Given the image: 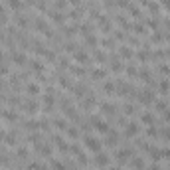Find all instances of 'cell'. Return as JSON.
<instances>
[{"label":"cell","mask_w":170,"mask_h":170,"mask_svg":"<svg viewBox=\"0 0 170 170\" xmlns=\"http://www.w3.org/2000/svg\"><path fill=\"white\" fill-rule=\"evenodd\" d=\"M150 170H160V166H158V164L154 162V164H152V166H150Z\"/></svg>","instance_id":"cell-20"},{"label":"cell","mask_w":170,"mask_h":170,"mask_svg":"<svg viewBox=\"0 0 170 170\" xmlns=\"http://www.w3.org/2000/svg\"><path fill=\"white\" fill-rule=\"evenodd\" d=\"M142 123H145V125H152V123H154V117H152V113H142Z\"/></svg>","instance_id":"cell-6"},{"label":"cell","mask_w":170,"mask_h":170,"mask_svg":"<svg viewBox=\"0 0 170 170\" xmlns=\"http://www.w3.org/2000/svg\"><path fill=\"white\" fill-rule=\"evenodd\" d=\"M164 119H166L168 123H170V111H164Z\"/></svg>","instance_id":"cell-19"},{"label":"cell","mask_w":170,"mask_h":170,"mask_svg":"<svg viewBox=\"0 0 170 170\" xmlns=\"http://www.w3.org/2000/svg\"><path fill=\"white\" fill-rule=\"evenodd\" d=\"M85 146H87L89 150H93V152H99L101 150V141L93 139V136H85Z\"/></svg>","instance_id":"cell-1"},{"label":"cell","mask_w":170,"mask_h":170,"mask_svg":"<svg viewBox=\"0 0 170 170\" xmlns=\"http://www.w3.org/2000/svg\"><path fill=\"white\" fill-rule=\"evenodd\" d=\"M42 170H44V168H42Z\"/></svg>","instance_id":"cell-23"},{"label":"cell","mask_w":170,"mask_h":170,"mask_svg":"<svg viewBox=\"0 0 170 170\" xmlns=\"http://www.w3.org/2000/svg\"><path fill=\"white\" fill-rule=\"evenodd\" d=\"M127 135H129V136H136V135H139V125H136V123H129V125H127Z\"/></svg>","instance_id":"cell-4"},{"label":"cell","mask_w":170,"mask_h":170,"mask_svg":"<svg viewBox=\"0 0 170 170\" xmlns=\"http://www.w3.org/2000/svg\"><path fill=\"white\" fill-rule=\"evenodd\" d=\"M131 164H132L135 170H142V168H145V160H142V158H131Z\"/></svg>","instance_id":"cell-5"},{"label":"cell","mask_w":170,"mask_h":170,"mask_svg":"<svg viewBox=\"0 0 170 170\" xmlns=\"http://www.w3.org/2000/svg\"><path fill=\"white\" fill-rule=\"evenodd\" d=\"M0 139H2V131H0Z\"/></svg>","instance_id":"cell-22"},{"label":"cell","mask_w":170,"mask_h":170,"mask_svg":"<svg viewBox=\"0 0 170 170\" xmlns=\"http://www.w3.org/2000/svg\"><path fill=\"white\" fill-rule=\"evenodd\" d=\"M93 125H95V129H97L99 132H103V135L109 132V125L105 123V121H93Z\"/></svg>","instance_id":"cell-3"},{"label":"cell","mask_w":170,"mask_h":170,"mask_svg":"<svg viewBox=\"0 0 170 170\" xmlns=\"http://www.w3.org/2000/svg\"><path fill=\"white\" fill-rule=\"evenodd\" d=\"M40 152H42V154H44V156H50V146L42 145V146H40Z\"/></svg>","instance_id":"cell-11"},{"label":"cell","mask_w":170,"mask_h":170,"mask_svg":"<svg viewBox=\"0 0 170 170\" xmlns=\"http://www.w3.org/2000/svg\"><path fill=\"white\" fill-rule=\"evenodd\" d=\"M162 136L170 141V127H166V129H162Z\"/></svg>","instance_id":"cell-15"},{"label":"cell","mask_w":170,"mask_h":170,"mask_svg":"<svg viewBox=\"0 0 170 170\" xmlns=\"http://www.w3.org/2000/svg\"><path fill=\"white\" fill-rule=\"evenodd\" d=\"M109 170H121V168H109Z\"/></svg>","instance_id":"cell-21"},{"label":"cell","mask_w":170,"mask_h":170,"mask_svg":"<svg viewBox=\"0 0 170 170\" xmlns=\"http://www.w3.org/2000/svg\"><path fill=\"white\" fill-rule=\"evenodd\" d=\"M38 91H40V87H36L34 83H30V87H28V93H32V95H36V93H38Z\"/></svg>","instance_id":"cell-12"},{"label":"cell","mask_w":170,"mask_h":170,"mask_svg":"<svg viewBox=\"0 0 170 170\" xmlns=\"http://www.w3.org/2000/svg\"><path fill=\"white\" fill-rule=\"evenodd\" d=\"M160 91H162V93L168 91V81H162V83H160Z\"/></svg>","instance_id":"cell-16"},{"label":"cell","mask_w":170,"mask_h":170,"mask_svg":"<svg viewBox=\"0 0 170 170\" xmlns=\"http://www.w3.org/2000/svg\"><path fill=\"white\" fill-rule=\"evenodd\" d=\"M14 61H16V63H24V61H26V56H24V54H22V56H20V54H14Z\"/></svg>","instance_id":"cell-10"},{"label":"cell","mask_w":170,"mask_h":170,"mask_svg":"<svg viewBox=\"0 0 170 170\" xmlns=\"http://www.w3.org/2000/svg\"><path fill=\"white\" fill-rule=\"evenodd\" d=\"M131 154H132L131 150H119L117 152V158H119V160H125V158H129Z\"/></svg>","instance_id":"cell-7"},{"label":"cell","mask_w":170,"mask_h":170,"mask_svg":"<svg viewBox=\"0 0 170 170\" xmlns=\"http://www.w3.org/2000/svg\"><path fill=\"white\" fill-rule=\"evenodd\" d=\"M18 154H20V156H28V150H22V148H20V150H18Z\"/></svg>","instance_id":"cell-18"},{"label":"cell","mask_w":170,"mask_h":170,"mask_svg":"<svg viewBox=\"0 0 170 170\" xmlns=\"http://www.w3.org/2000/svg\"><path fill=\"white\" fill-rule=\"evenodd\" d=\"M146 136H150V139L156 136V129H154V127H148V129H146Z\"/></svg>","instance_id":"cell-9"},{"label":"cell","mask_w":170,"mask_h":170,"mask_svg":"<svg viewBox=\"0 0 170 170\" xmlns=\"http://www.w3.org/2000/svg\"><path fill=\"white\" fill-rule=\"evenodd\" d=\"M65 132H67V136H71V139H77V129L75 127H67Z\"/></svg>","instance_id":"cell-8"},{"label":"cell","mask_w":170,"mask_h":170,"mask_svg":"<svg viewBox=\"0 0 170 170\" xmlns=\"http://www.w3.org/2000/svg\"><path fill=\"white\" fill-rule=\"evenodd\" d=\"M107 145H117V135H115V132L107 139Z\"/></svg>","instance_id":"cell-14"},{"label":"cell","mask_w":170,"mask_h":170,"mask_svg":"<svg viewBox=\"0 0 170 170\" xmlns=\"http://www.w3.org/2000/svg\"><path fill=\"white\" fill-rule=\"evenodd\" d=\"M75 57H77V60H79V61H83V60H87V56H83V51H77V56H75Z\"/></svg>","instance_id":"cell-17"},{"label":"cell","mask_w":170,"mask_h":170,"mask_svg":"<svg viewBox=\"0 0 170 170\" xmlns=\"http://www.w3.org/2000/svg\"><path fill=\"white\" fill-rule=\"evenodd\" d=\"M51 164H54V170H65V168H63V164H61L60 160H54Z\"/></svg>","instance_id":"cell-13"},{"label":"cell","mask_w":170,"mask_h":170,"mask_svg":"<svg viewBox=\"0 0 170 170\" xmlns=\"http://www.w3.org/2000/svg\"><path fill=\"white\" fill-rule=\"evenodd\" d=\"M95 162H97V166H109V156L105 154V152H99L97 156H95Z\"/></svg>","instance_id":"cell-2"}]
</instances>
